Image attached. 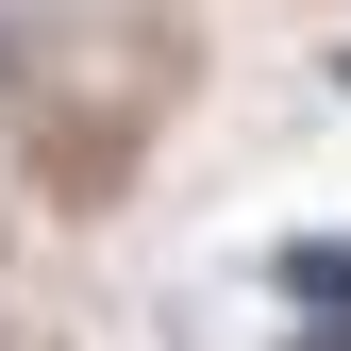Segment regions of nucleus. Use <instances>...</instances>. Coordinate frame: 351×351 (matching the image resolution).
<instances>
[{
    "mask_svg": "<svg viewBox=\"0 0 351 351\" xmlns=\"http://www.w3.org/2000/svg\"><path fill=\"white\" fill-rule=\"evenodd\" d=\"M268 285H285V301H318V318H335V301H351V234H301V251H268Z\"/></svg>",
    "mask_w": 351,
    "mask_h": 351,
    "instance_id": "nucleus-1",
    "label": "nucleus"
}]
</instances>
